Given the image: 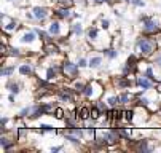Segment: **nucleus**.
Returning <instances> with one entry per match:
<instances>
[{
  "mask_svg": "<svg viewBox=\"0 0 161 153\" xmlns=\"http://www.w3.org/2000/svg\"><path fill=\"white\" fill-rule=\"evenodd\" d=\"M139 104H144V105H147V104H148V101H147L145 97H141V99H139Z\"/></svg>",
  "mask_w": 161,
  "mask_h": 153,
  "instance_id": "c85d7f7f",
  "label": "nucleus"
},
{
  "mask_svg": "<svg viewBox=\"0 0 161 153\" xmlns=\"http://www.w3.org/2000/svg\"><path fill=\"white\" fill-rule=\"evenodd\" d=\"M120 101H121V104H126V102L129 101V96H128V94H121V96H120Z\"/></svg>",
  "mask_w": 161,
  "mask_h": 153,
  "instance_id": "aec40b11",
  "label": "nucleus"
},
{
  "mask_svg": "<svg viewBox=\"0 0 161 153\" xmlns=\"http://www.w3.org/2000/svg\"><path fill=\"white\" fill-rule=\"evenodd\" d=\"M91 113H93V118H99V110H97V108H93V112H91Z\"/></svg>",
  "mask_w": 161,
  "mask_h": 153,
  "instance_id": "393cba45",
  "label": "nucleus"
},
{
  "mask_svg": "<svg viewBox=\"0 0 161 153\" xmlns=\"http://www.w3.org/2000/svg\"><path fill=\"white\" fill-rule=\"evenodd\" d=\"M99 110H104V112L107 110V107H105V104H102V102L99 104Z\"/></svg>",
  "mask_w": 161,
  "mask_h": 153,
  "instance_id": "7c9ffc66",
  "label": "nucleus"
},
{
  "mask_svg": "<svg viewBox=\"0 0 161 153\" xmlns=\"http://www.w3.org/2000/svg\"><path fill=\"white\" fill-rule=\"evenodd\" d=\"M125 115H126V120H132V112H125Z\"/></svg>",
  "mask_w": 161,
  "mask_h": 153,
  "instance_id": "cd10ccee",
  "label": "nucleus"
},
{
  "mask_svg": "<svg viewBox=\"0 0 161 153\" xmlns=\"http://www.w3.org/2000/svg\"><path fill=\"white\" fill-rule=\"evenodd\" d=\"M137 85H139V86H142L144 90H150L153 83L150 81V78L147 80L145 77H137Z\"/></svg>",
  "mask_w": 161,
  "mask_h": 153,
  "instance_id": "39448f33",
  "label": "nucleus"
},
{
  "mask_svg": "<svg viewBox=\"0 0 161 153\" xmlns=\"http://www.w3.org/2000/svg\"><path fill=\"white\" fill-rule=\"evenodd\" d=\"M102 26L104 27H108V21H102Z\"/></svg>",
  "mask_w": 161,
  "mask_h": 153,
  "instance_id": "72a5a7b5",
  "label": "nucleus"
},
{
  "mask_svg": "<svg viewBox=\"0 0 161 153\" xmlns=\"http://www.w3.org/2000/svg\"><path fill=\"white\" fill-rule=\"evenodd\" d=\"M147 78L155 80V77H153V70H152V69H147Z\"/></svg>",
  "mask_w": 161,
  "mask_h": 153,
  "instance_id": "b1692460",
  "label": "nucleus"
},
{
  "mask_svg": "<svg viewBox=\"0 0 161 153\" xmlns=\"http://www.w3.org/2000/svg\"><path fill=\"white\" fill-rule=\"evenodd\" d=\"M56 14H58L59 18H69V10H58Z\"/></svg>",
  "mask_w": 161,
  "mask_h": 153,
  "instance_id": "9b49d317",
  "label": "nucleus"
},
{
  "mask_svg": "<svg viewBox=\"0 0 161 153\" xmlns=\"http://www.w3.org/2000/svg\"><path fill=\"white\" fill-rule=\"evenodd\" d=\"M13 72H14V67H7L2 70V75H11Z\"/></svg>",
  "mask_w": 161,
  "mask_h": 153,
  "instance_id": "dca6fc26",
  "label": "nucleus"
},
{
  "mask_svg": "<svg viewBox=\"0 0 161 153\" xmlns=\"http://www.w3.org/2000/svg\"><path fill=\"white\" fill-rule=\"evenodd\" d=\"M34 110V108H31V107H27V108H22V110H21V117H27L31 112Z\"/></svg>",
  "mask_w": 161,
  "mask_h": 153,
  "instance_id": "2eb2a0df",
  "label": "nucleus"
},
{
  "mask_svg": "<svg viewBox=\"0 0 161 153\" xmlns=\"http://www.w3.org/2000/svg\"><path fill=\"white\" fill-rule=\"evenodd\" d=\"M48 16V11H47V8H40V7H37V8H34V18L35 19H40V21H43L45 18Z\"/></svg>",
  "mask_w": 161,
  "mask_h": 153,
  "instance_id": "20e7f679",
  "label": "nucleus"
},
{
  "mask_svg": "<svg viewBox=\"0 0 161 153\" xmlns=\"http://www.w3.org/2000/svg\"><path fill=\"white\" fill-rule=\"evenodd\" d=\"M47 51H48V54H54V53H58V48L54 45H48L47 46Z\"/></svg>",
  "mask_w": 161,
  "mask_h": 153,
  "instance_id": "4468645a",
  "label": "nucleus"
},
{
  "mask_svg": "<svg viewBox=\"0 0 161 153\" xmlns=\"http://www.w3.org/2000/svg\"><path fill=\"white\" fill-rule=\"evenodd\" d=\"M104 53H105L108 57H115V56H117V51H113V50H105Z\"/></svg>",
  "mask_w": 161,
  "mask_h": 153,
  "instance_id": "6ab92c4d",
  "label": "nucleus"
},
{
  "mask_svg": "<svg viewBox=\"0 0 161 153\" xmlns=\"http://www.w3.org/2000/svg\"><path fill=\"white\" fill-rule=\"evenodd\" d=\"M34 40H35L34 32H26L24 35H22V38H21V41H22V43H32Z\"/></svg>",
  "mask_w": 161,
  "mask_h": 153,
  "instance_id": "423d86ee",
  "label": "nucleus"
},
{
  "mask_svg": "<svg viewBox=\"0 0 161 153\" xmlns=\"http://www.w3.org/2000/svg\"><path fill=\"white\" fill-rule=\"evenodd\" d=\"M47 77H48L50 80L54 78V77H56V69H54V67H53V69H48V70H47Z\"/></svg>",
  "mask_w": 161,
  "mask_h": 153,
  "instance_id": "ddd939ff",
  "label": "nucleus"
},
{
  "mask_svg": "<svg viewBox=\"0 0 161 153\" xmlns=\"http://www.w3.org/2000/svg\"><path fill=\"white\" fill-rule=\"evenodd\" d=\"M80 117H81V120H86L88 117H89V110L85 107V108H81V112H80Z\"/></svg>",
  "mask_w": 161,
  "mask_h": 153,
  "instance_id": "f8f14e48",
  "label": "nucleus"
},
{
  "mask_svg": "<svg viewBox=\"0 0 161 153\" xmlns=\"http://www.w3.org/2000/svg\"><path fill=\"white\" fill-rule=\"evenodd\" d=\"M40 128H42L43 131H53V128H51V126H48V124H42Z\"/></svg>",
  "mask_w": 161,
  "mask_h": 153,
  "instance_id": "a878e982",
  "label": "nucleus"
},
{
  "mask_svg": "<svg viewBox=\"0 0 161 153\" xmlns=\"http://www.w3.org/2000/svg\"><path fill=\"white\" fill-rule=\"evenodd\" d=\"M8 88H11V91H13V93H18V91H19V90H18V85H13V83H10V85H8Z\"/></svg>",
  "mask_w": 161,
  "mask_h": 153,
  "instance_id": "5701e85b",
  "label": "nucleus"
},
{
  "mask_svg": "<svg viewBox=\"0 0 161 153\" xmlns=\"http://www.w3.org/2000/svg\"><path fill=\"white\" fill-rule=\"evenodd\" d=\"M137 48H139V51L144 56H150L155 51V41L150 40V38H141L137 41Z\"/></svg>",
  "mask_w": 161,
  "mask_h": 153,
  "instance_id": "f257e3e1",
  "label": "nucleus"
},
{
  "mask_svg": "<svg viewBox=\"0 0 161 153\" xmlns=\"http://www.w3.org/2000/svg\"><path fill=\"white\" fill-rule=\"evenodd\" d=\"M59 30H61V29H59V23H53V24L50 26V32H51V34L56 35V34H59Z\"/></svg>",
  "mask_w": 161,
  "mask_h": 153,
  "instance_id": "1a4fd4ad",
  "label": "nucleus"
},
{
  "mask_svg": "<svg viewBox=\"0 0 161 153\" xmlns=\"http://www.w3.org/2000/svg\"><path fill=\"white\" fill-rule=\"evenodd\" d=\"M5 29H7V30H13V29H16V23H10V24H7Z\"/></svg>",
  "mask_w": 161,
  "mask_h": 153,
  "instance_id": "4be33fe9",
  "label": "nucleus"
},
{
  "mask_svg": "<svg viewBox=\"0 0 161 153\" xmlns=\"http://www.w3.org/2000/svg\"><path fill=\"white\" fill-rule=\"evenodd\" d=\"M88 35H89V38H96L97 37V29H89Z\"/></svg>",
  "mask_w": 161,
  "mask_h": 153,
  "instance_id": "f3484780",
  "label": "nucleus"
},
{
  "mask_svg": "<svg viewBox=\"0 0 161 153\" xmlns=\"http://www.w3.org/2000/svg\"><path fill=\"white\" fill-rule=\"evenodd\" d=\"M118 102H121L118 96H112V97H108V104H110V105H117Z\"/></svg>",
  "mask_w": 161,
  "mask_h": 153,
  "instance_id": "9d476101",
  "label": "nucleus"
},
{
  "mask_svg": "<svg viewBox=\"0 0 161 153\" xmlns=\"http://www.w3.org/2000/svg\"><path fill=\"white\" fill-rule=\"evenodd\" d=\"M59 2H61L62 5H67V7H69V5H72V2H70V0H59Z\"/></svg>",
  "mask_w": 161,
  "mask_h": 153,
  "instance_id": "bb28decb",
  "label": "nucleus"
},
{
  "mask_svg": "<svg viewBox=\"0 0 161 153\" xmlns=\"http://www.w3.org/2000/svg\"><path fill=\"white\" fill-rule=\"evenodd\" d=\"M78 65H80V67H85V65H86V61H85V59H80Z\"/></svg>",
  "mask_w": 161,
  "mask_h": 153,
  "instance_id": "2f4dec72",
  "label": "nucleus"
},
{
  "mask_svg": "<svg viewBox=\"0 0 161 153\" xmlns=\"http://www.w3.org/2000/svg\"><path fill=\"white\" fill-rule=\"evenodd\" d=\"M155 62H156V64H159V65H161V54H159V56H156V57H155Z\"/></svg>",
  "mask_w": 161,
  "mask_h": 153,
  "instance_id": "473e14b6",
  "label": "nucleus"
},
{
  "mask_svg": "<svg viewBox=\"0 0 161 153\" xmlns=\"http://www.w3.org/2000/svg\"><path fill=\"white\" fill-rule=\"evenodd\" d=\"M132 3H134V5H139V7L144 5V2H141V0H132Z\"/></svg>",
  "mask_w": 161,
  "mask_h": 153,
  "instance_id": "c756f323",
  "label": "nucleus"
},
{
  "mask_svg": "<svg viewBox=\"0 0 161 153\" xmlns=\"http://www.w3.org/2000/svg\"><path fill=\"white\" fill-rule=\"evenodd\" d=\"M19 70H21V74H22V75H29V74L32 72V69H31V65H29V64L21 65V69H19Z\"/></svg>",
  "mask_w": 161,
  "mask_h": 153,
  "instance_id": "0eeeda50",
  "label": "nucleus"
},
{
  "mask_svg": "<svg viewBox=\"0 0 161 153\" xmlns=\"http://www.w3.org/2000/svg\"><path fill=\"white\" fill-rule=\"evenodd\" d=\"M144 21H145V24H144V30H145V32L153 34V32H158V30H159V27H158V23H156V21L148 19V18H144Z\"/></svg>",
  "mask_w": 161,
  "mask_h": 153,
  "instance_id": "f03ea898",
  "label": "nucleus"
},
{
  "mask_svg": "<svg viewBox=\"0 0 161 153\" xmlns=\"http://www.w3.org/2000/svg\"><path fill=\"white\" fill-rule=\"evenodd\" d=\"M78 67H80V65H75V64H72V62H64V65H62L64 72L69 74L70 77H75V75L78 74Z\"/></svg>",
  "mask_w": 161,
  "mask_h": 153,
  "instance_id": "7ed1b4c3",
  "label": "nucleus"
},
{
  "mask_svg": "<svg viewBox=\"0 0 161 153\" xmlns=\"http://www.w3.org/2000/svg\"><path fill=\"white\" fill-rule=\"evenodd\" d=\"M64 117V110H62V108H58V110H56V118H62Z\"/></svg>",
  "mask_w": 161,
  "mask_h": 153,
  "instance_id": "412c9836",
  "label": "nucleus"
},
{
  "mask_svg": "<svg viewBox=\"0 0 161 153\" xmlns=\"http://www.w3.org/2000/svg\"><path fill=\"white\" fill-rule=\"evenodd\" d=\"M101 62H102V59H101V57H93V59L89 61V65H91V67H99Z\"/></svg>",
  "mask_w": 161,
  "mask_h": 153,
  "instance_id": "6e6552de",
  "label": "nucleus"
},
{
  "mask_svg": "<svg viewBox=\"0 0 161 153\" xmlns=\"http://www.w3.org/2000/svg\"><path fill=\"white\" fill-rule=\"evenodd\" d=\"M72 30L75 32V34H81V24H74V27H72Z\"/></svg>",
  "mask_w": 161,
  "mask_h": 153,
  "instance_id": "a211bd4d",
  "label": "nucleus"
}]
</instances>
